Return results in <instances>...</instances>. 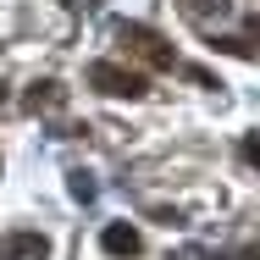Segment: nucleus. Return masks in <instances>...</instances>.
<instances>
[{
    "label": "nucleus",
    "instance_id": "nucleus-5",
    "mask_svg": "<svg viewBox=\"0 0 260 260\" xmlns=\"http://www.w3.org/2000/svg\"><path fill=\"white\" fill-rule=\"evenodd\" d=\"M22 105H28V111H55V105H67V89H61L55 78H39V83L22 94Z\"/></svg>",
    "mask_w": 260,
    "mask_h": 260
},
{
    "label": "nucleus",
    "instance_id": "nucleus-7",
    "mask_svg": "<svg viewBox=\"0 0 260 260\" xmlns=\"http://www.w3.org/2000/svg\"><path fill=\"white\" fill-rule=\"evenodd\" d=\"M67 188H72V200H94V177H89V172H72Z\"/></svg>",
    "mask_w": 260,
    "mask_h": 260
},
{
    "label": "nucleus",
    "instance_id": "nucleus-2",
    "mask_svg": "<svg viewBox=\"0 0 260 260\" xmlns=\"http://www.w3.org/2000/svg\"><path fill=\"white\" fill-rule=\"evenodd\" d=\"M89 89H100L111 100H144L150 78L139 67H122V61H89Z\"/></svg>",
    "mask_w": 260,
    "mask_h": 260
},
{
    "label": "nucleus",
    "instance_id": "nucleus-11",
    "mask_svg": "<svg viewBox=\"0 0 260 260\" xmlns=\"http://www.w3.org/2000/svg\"><path fill=\"white\" fill-rule=\"evenodd\" d=\"M227 260H260V244H249V249H238V255H227Z\"/></svg>",
    "mask_w": 260,
    "mask_h": 260
},
{
    "label": "nucleus",
    "instance_id": "nucleus-4",
    "mask_svg": "<svg viewBox=\"0 0 260 260\" xmlns=\"http://www.w3.org/2000/svg\"><path fill=\"white\" fill-rule=\"evenodd\" d=\"M100 249H105L111 260H133L139 249H144V238H139V227H133V221H105Z\"/></svg>",
    "mask_w": 260,
    "mask_h": 260
},
{
    "label": "nucleus",
    "instance_id": "nucleus-3",
    "mask_svg": "<svg viewBox=\"0 0 260 260\" xmlns=\"http://www.w3.org/2000/svg\"><path fill=\"white\" fill-rule=\"evenodd\" d=\"M0 260H50V238L39 227H11L0 238Z\"/></svg>",
    "mask_w": 260,
    "mask_h": 260
},
{
    "label": "nucleus",
    "instance_id": "nucleus-10",
    "mask_svg": "<svg viewBox=\"0 0 260 260\" xmlns=\"http://www.w3.org/2000/svg\"><path fill=\"white\" fill-rule=\"evenodd\" d=\"M244 34H249V39H260V11H249V17H244Z\"/></svg>",
    "mask_w": 260,
    "mask_h": 260
},
{
    "label": "nucleus",
    "instance_id": "nucleus-6",
    "mask_svg": "<svg viewBox=\"0 0 260 260\" xmlns=\"http://www.w3.org/2000/svg\"><path fill=\"white\" fill-rule=\"evenodd\" d=\"M238 155H244V160L260 172V133H244V139H238Z\"/></svg>",
    "mask_w": 260,
    "mask_h": 260
},
{
    "label": "nucleus",
    "instance_id": "nucleus-8",
    "mask_svg": "<svg viewBox=\"0 0 260 260\" xmlns=\"http://www.w3.org/2000/svg\"><path fill=\"white\" fill-rule=\"evenodd\" d=\"M177 6H183V11H188V17H205V11H221V6H227V0H177Z\"/></svg>",
    "mask_w": 260,
    "mask_h": 260
},
{
    "label": "nucleus",
    "instance_id": "nucleus-9",
    "mask_svg": "<svg viewBox=\"0 0 260 260\" xmlns=\"http://www.w3.org/2000/svg\"><path fill=\"white\" fill-rule=\"evenodd\" d=\"M188 78H194V83H200V89H221V78H210L205 67H188Z\"/></svg>",
    "mask_w": 260,
    "mask_h": 260
},
{
    "label": "nucleus",
    "instance_id": "nucleus-1",
    "mask_svg": "<svg viewBox=\"0 0 260 260\" xmlns=\"http://www.w3.org/2000/svg\"><path fill=\"white\" fill-rule=\"evenodd\" d=\"M116 45L127 55H139L144 67H155V72H172L177 67V50H172V39L155 34L150 22H116Z\"/></svg>",
    "mask_w": 260,
    "mask_h": 260
}]
</instances>
